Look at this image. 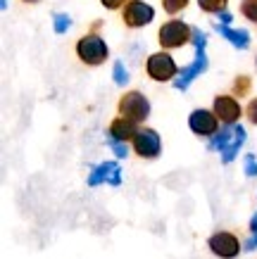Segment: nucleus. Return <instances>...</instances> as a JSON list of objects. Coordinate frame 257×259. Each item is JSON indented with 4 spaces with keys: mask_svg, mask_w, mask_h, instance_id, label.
Wrapping results in <instances>:
<instances>
[{
    "mask_svg": "<svg viewBox=\"0 0 257 259\" xmlns=\"http://www.w3.org/2000/svg\"><path fill=\"white\" fill-rule=\"evenodd\" d=\"M160 148H162V143H160V134L153 131V128H140L136 138H133V150H136V155H140L143 159H153L160 155Z\"/></svg>",
    "mask_w": 257,
    "mask_h": 259,
    "instance_id": "nucleus-4",
    "label": "nucleus"
},
{
    "mask_svg": "<svg viewBox=\"0 0 257 259\" xmlns=\"http://www.w3.org/2000/svg\"><path fill=\"white\" fill-rule=\"evenodd\" d=\"M105 181H109L112 186L122 183V171H119V166L115 162H102L100 166H95L91 176H88V186H100Z\"/></svg>",
    "mask_w": 257,
    "mask_h": 259,
    "instance_id": "nucleus-11",
    "label": "nucleus"
},
{
    "mask_svg": "<svg viewBox=\"0 0 257 259\" xmlns=\"http://www.w3.org/2000/svg\"><path fill=\"white\" fill-rule=\"evenodd\" d=\"M188 126H191V131L198 136H214L219 128V119H217V114L210 110H195V112H191V117H188Z\"/></svg>",
    "mask_w": 257,
    "mask_h": 259,
    "instance_id": "nucleus-8",
    "label": "nucleus"
},
{
    "mask_svg": "<svg viewBox=\"0 0 257 259\" xmlns=\"http://www.w3.org/2000/svg\"><path fill=\"white\" fill-rule=\"evenodd\" d=\"M217 31L222 33L226 40H231V46H236V48H248V46H250L248 31H234V29H229V26H222V24H217Z\"/></svg>",
    "mask_w": 257,
    "mask_h": 259,
    "instance_id": "nucleus-14",
    "label": "nucleus"
},
{
    "mask_svg": "<svg viewBox=\"0 0 257 259\" xmlns=\"http://www.w3.org/2000/svg\"><path fill=\"white\" fill-rule=\"evenodd\" d=\"M69 24H71L69 15H62V12H57V15H55V31L57 33H64L67 29H69Z\"/></svg>",
    "mask_w": 257,
    "mask_h": 259,
    "instance_id": "nucleus-16",
    "label": "nucleus"
},
{
    "mask_svg": "<svg viewBox=\"0 0 257 259\" xmlns=\"http://www.w3.org/2000/svg\"><path fill=\"white\" fill-rule=\"evenodd\" d=\"M164 10L169 12V15H174V12H179V10H183L188 5V0H162Z\"/></svg>",
    "mask_w": 257,
    "mask_h": 259,
    "instance_id": "nucleus-18",
    "label": "nucleus"
},
{
    "mask_svg": "<svg viewBox=\"0 0 257 259\" xmlns=\"http://www.w3.org/2000/svg\"><path fill=\"white\" fill-rule=\"evenodd\" d=\"M26 3H36V0H26Z\"/></svg>",
    "mask_w": 257,
    "mask_h": 259,
    "instance_id": "nucleus-29",
    "label": "nucleus"
},
{
    "mask_svg": "<svg viewBox=\"0 0 257 259\" xmlns=\"http://www.w3.org/2000/svg\"><path fill=\"white\" fill-rule=\"evenodd\" d=\"M115 81H117L119 86H124L126 81H129V71L124 69V64H122V62L115 64Z\"/></svg>",
    "mask_w": 257,
    "mask_h": 259,
    "instance_id": "nucleus-20",
    "label": "nucleus"
},
{
    "mask_svg": "<svg viewBox=\"0 0 257 259\" xmlns=\"http://www.w3.org/2000/svg\"><path fill=\"white\" fill-rule=\"evenodd\" d=\"M210 250L222 259H234L238 252H241V243H238V238L234 233H229V231H219L214 236L210 238Z\"/></svg>",
    "mask_w": 257,
    "mask_h": 259,
    "instance_id": "nucleus-6",
    "label": "nucleus"
},
{
    "mask_svg": "<svg viewBox=\"0 0 257 259\" xmlns=\"http://www.w3.org/2000/svg\"><path fill=\"white\" fill-rule=\"evenodd\" d=\"M205 43H207V38H205V33L200 31V29H193V46H195V50H203Z\"/></svg>",
    "mask_w": 257,
    "mask_h": 259,
    "instance_id": "nucleus-22",
    "label": "nucleus"
},
{
    "mask_svg": "<svg viewBox=\"0 0 257 259\" xmlns=\"http://www.w3.org/2000/svg\"><path fill=\"white\" fill-rule=\"evenodd\" d=\"M191 33H193V29H188L179 19H171L160 29V43H162V48H179L186 43Z\"/></svg>",
    "mask_w": 257,
    "mask_h": 259,
    "instance_id": "nucleus-5",
    "label": "nucleus"
},
{
    "mask_svg": "<svg viewBox=\"0 0 257 259\" xmlns=\"http://www.w3.org/2000/svg\"><path fill=\"white\" fill-rule=\"evenodd\" d=\"M250 231H252V233H257V214L252 217V221H250Z\"/></svg>",
    "mask_w": 257,
    "mask_h": 259,
    "instance_id": "nucleus-28",
    "label": "nucleus"
},
{
    "mask_svg": "<svg viewBox=\"0 0 257 259\" xmlns=\"http://www.w3.org/2000/svg\"><path fill=\"white\" fill-rule=\"evenodd\" d=\"M136 134H138L136 124H133V121H129V119H124V117L115 119V121L109 124V138H112V141H117V143L133 141V138H136Z\"/></svg>",
    "mask_w": 257,
    "mask_h": 259,
    "instance_id": "nucleus-13",
    "label": "nucleus"
},
{
    "mask_svg": "<svg viewBox=\"0 0 257 259\" xmlns=\"http://www.w3.org/2000/svg\"><path fill=\"white\" fill-rule=\"evenodd\" d=\"M119 114L133 124H138V121H145L150 114V102L148 98L138 91H131V93L122 95V100H119Z\"/></svg>",
    "mask_w": 257,
    "mask_h": 259,
    "instance_id": "nucleus-2",
    "label": "nucleus"
},
{
    "mask_svg": "<svg viewBox=\"0 0 257 259\" xmlns=\"http://www.w3.org/2000/svg\"><path fill=\"white\" fill-rule=\"evenodd\" d=\"M243 15L257 22V0H243Z\"/></svg>",
    "mask_w": 257,
    "mask_h": 259,
    "instance_id": "nucleus-19",
    "label": "nucleus"
},
{
    "mask_svg": "<svg viewBox=\"0 0 257 259\" xmlns=\"http://www.w3.org/2000/svg\"><path fill=\"white\" fill-rule=\"evenodd\" d=\"M205 69H207V57H205V48H203V50H198V55H195L193 64L181 71V76L174 81V86L179 88V91H186V88L191 86V81H193L195 76H198L200 71H205Z\"/></svg>",
    "mask_w": 257,
    "mask_h": 259,
    "instance_id": "nucleus-12",
    "label": "nucleus"
},
{
    "mask_svg": "<svg viewBox=\"0 0 257 259\" xmlns=\"http://www.w3.org/2000/svg\"><path fill=\"white\" fill-rule=\"evenodd\" d=\"M219 22H222V26H226V24L231 22V15H229L226 10H224V12H219Z\"/></svg>",
    "mask_w": 257,
    "mask_h": 259,
    "instance_id": "nucleus-27",
    "label": "nucleus"
},
{
    "mask_svg": "<svg viewBox=\"0 0 257 259\" xmlns=\"http://www.w3.org/2000/svg\"><path fill=\"white\" fill-rule=\"evenodd\" d=\"M200 3V10L205 12H224L226 0H198Z\"/></svg>",
    "mask_w": 257,
    "mask_h": 259,
    "instance_id": "nucleus-15",
    "label": "nucleus"
},
{
    "mask_svg": "<svg viewBox=\"0 0 257 259\" xmlns=\"http://www.w3.org/2000/svg\"><path fill=\"white\" fill-rule=\"evenodd\" d=\"M245 114H248V119L252 121V124H257V98L248 105V110H245Z\"/></svg>",
    "mask_w": 257,
    "mask_h": 259,
    "instance_id": "nucleus-24",
    "label": "nucleus"
},
{
    "mask_svg": "<svg viewBox=\"0 0 257 259\" xmlns=\"http://www.w3.org/2000/svg\"><path fill=\"white\" fill-rule=\"evenodd\" d=\"M122 3H124V0H102V5H105V8H109V10L119 8V5H122Z\"/></svg>",
    "mask_w": 257,
    "mask_h": 259,
    "instance_id": "nucleus-25",
    "label": "nucleus"
},
{
    "mask_svg": "<svg viewBox=\"0 0 257 259\" xmlns=\"http://www.w3.org/2000/svg\"><path fill=\"white\" fill-rule=\"evenodd\" d=\"M234 93L236 95H248L250 93V79L248 76H238V79H236V83H234Z\"/></svg>",
    "mask_w": 257,
    "mask_h": 259,
    "instance_id": "nucleus-17",
    "label": "nucleus"
},
{
    "mask_svg": "<svg viewBox=\"0 0 257 259\" xmlns=\"http://www.w3.org/2000/svg\"><path fill=\"white\" fill-rule=\"evenodd\" d=\"M77 53L86 64H100L107 60V46L100 36H84L79 40Z\"/></svg>",
    "mask_w": 257,
    "mask_h": 259,
    "instance_id": "nucleus-3",
    "label": "nucleus"
},
{
    "mask_svg": "<svg viewBox=\"0 0 257 259\" xmlns=\"http://www.w3.org/2000/svg\"><path fill=\"white\" fill-rule=\"evenodd\" d=\"M245 174H248V176H257V162H255V155H245Z\"/></svg>",
    "mask_w": 257,
    "mask_h": 259,
    "instance_id": "nucleus-23",
    "label": "nucleus"
},
{
    "mask_svg": "<svg viewBox=\"0 0 257 259\" xmlns=\"http://www.w3.org/2000/svg\"><path fill=\"white\" fill-rule=\"evenodd\" d=\"M148 74H150V79H155V81H169L171 76L176 74V62H174V57L167 55V53H155V55H150Z\"/></svg>",
    "mask_w": 257,
    "mask_h": 259,
    "instance_id": "nucleus-7",
    "label": "nucleus"
},
{
    "mask_svg": "<svg viewBox=\"0 0 257 259\" xmlns=\"http://www.w3.org/2000/svg\"><path fill=\"white\" fill-rule=\"evenodd\" d=\"M155 17V10L150 8L148 3H140V0H131L124 8V22L129 26H145V24L153 22Z\"/></svg>",
    "mask_w": 257,
    "mask_h": 259,
    "instance_id": "nucleus-10",
    "label": "nucleus"
},
{
    "mask_svg": "<svg viewBox=\"0 0 257 259\" xmlns=\"http://www.w3.org/2000/svg\"><path fill=\"white\" fill-rule=\"evenodd\" d=\"M243 143H245V128L234 124V126H226L222 134L214 136V138H212V143H210V148L212 150H219L224 162H234L236 152L241 150Z\"/></svg>",
    "mask_w": 257,
    "mask_h": 259,
    "instance_id": "nucleus-1",
    "label": "nucleus"
},
{
    "mask_svg": "<svg viewBox=\"0 0 257 259\" xmlns=\"http://www.w3.org/2000/svg\"><path fill=\"white\" fill-rule=\"evenodd\" d=\"M243 247H245V250H255V247H257V233H252V238H250Z\"/></svg>",
    "mask_w": 257,
    "mask_h": 259,
    "instance_id": "nucleus-26",
    "label": "nucleus"
},
{
    "mask_svg": "<svg viewBox=\"0 0 257 259\" xmlns=\"http://www.w3.org/2000/svg\"><path fill=\"white\" fill-rule=\"evenodd\" d=\"M109 148L115 150V155H117L119 159L129 155V148H126V143H117V141H112V138H109Z\"/></svg>",
    "mask_w": 257,
    "mask_h": 259,
    "instance_id": "nucleus-21",
    "label": "nucleus"
},
{
    "mask_svg": "<svg viewBox=\"0 0 257 259\" xmlns=\"http://www.w3.org/2000/svg\"><path fill=\"white\" fill-rule=\"evenodd\" d=\"M214 114L219 121H224L226 126H234L241 119V105L236 102L231 95H217L214 98Z\"/></svg>",
    "mask_w": 257,
    "mask_h": 259,
    "instance_id": "nucleus-9",
    "label": "nucleus"
}]
</instances>
